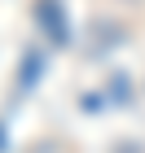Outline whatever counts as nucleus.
Masks as SVG:
<instances>
[{"label": "nucleus", "mask_w": 145, "mask_h": 153, "mask_svg": "<svg viewBox=\"0 0 145 153\" xmlns=\"http://www.w3.org/2000/svg\"><path fill=\"white\" fill-rule=\"evenodd\" d=\"M35 22L44 26V35L48 39H57V44H66V18H62V9L53 4V0H35Z\"/></svg>", "instance_id": "f257e3e1"}]
</instances>
